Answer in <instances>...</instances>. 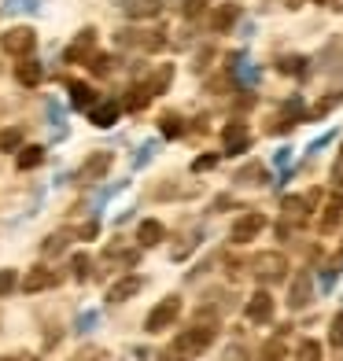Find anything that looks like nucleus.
Segmentation results:
<instances>
[{"mask_svg":"<svg viewBox=\"0 0 343 361\" xmlns=\"http://www.w3.org/2000/svg\"><path fill=\"white\" fill-rule=\"evenodd\" d=\"M310 291H314V281H310V273H299L296 281H291V291H288V306L291 310H303L310 302Z\"/></svg>","mask_w":343,"mask_h":361,"instance_id":"obj_11","label":"nucleus"},{"mask_svg":"<svg viewBox=\"0 0 343 361\" xmlns=\"http://www.w3.org/2000/svg\"><path fill=\"white\" fill-rule=\"evenodd\" d=\"M277 67H281L284 74H303V71H306V59H303V56H284Z\"/></svg>","mask_w":343,"mask_h":361,"instance_id":"obj_30","label":"nucleus"},{"mask_svg":"<svg viewBox=\"0 0 343 361\" xmlns=\"http://www.w3.org/2000/svg\"><path fill=\"white\" fill-rule=\"evenodd\" d=\"M92 71L96 74H107L111 71V56H92Z\"/></svg>","mask_w":343,"mask_h":361,"instance_id":"obj_36","label":"nucleus"},{"mask_svg":"<svg viewBox=\"0 0 343 361\" xmlns=\"http://www.w3.org/2000/svg\"><path fill=\"white\" fill-rule=\"evenodd\" d=\"M329 343H332V347H343V310H339V314H336V321H332Z\"/></svg>","mask_w":343,"mask_h":361,"instance_id":"obj_33","label":"nucleus"},{"mask_svg":"<svg viewBox=\"0 0 343 361\" xmlns=\"http://www.w3.org/2000/svg\"><path fill=\"white\" fill-rule=\"evenodd\" d=\"M236 19H240V4H222L210 15V30H215V34H229V30L236 26Z\"/></svg>","mask_w":343,"mask_h":361,"instance_id":"obj_13","label":"nucleus"},{"mask_svg":"<svg viewBox=\"0 0 343 361\" xmlns=\"http://www.w3.org/2000/svg\"><path fill=\"white\" fill-rule=\"evenodd\" d=\"M251 269L258 281H266V284H277V281H284V269H288V258L281 251H263V255H255L251 258Z\"/></svg>","mask_w":343,"mask_h":361,"instance_id":"obj_2","label":"nucleus"},{"mask_svg":"<svg viewBox=\"0 0 343 361\" xmlns=\"http://www.w3.org/2000/svg\"><path fill=\"white\" fill-rule=\"evenodd\" d=\"M248 321H255V324H266L270 317H273V295L270 291H255L251 299H248Z\"/></svg>","mask_w":343,"mask_h":361,"instance_id":"obj_9","label":"nucleus"},{"mask_svg":"<svg viewBox=\"0 0 343 361\" xmlns=\"http://www.w3.org/2000/svg\"><path fill=\"white\" fill-rule=\"evenodd\" d=\"M167 0H126V15H133V19H152V15L162 11Z\"/></svg>","mask_w":343,"mask_h":361,"instance_id":"obj_15","label":"nucleus"},{"mask_svg":"<svg viewBox=\"0 0 343 361\" xmlns=\"http://www.w3.org/2000/svg\"><path fill=\"white\" fill-rule=\"evenodd\" d=\"M296 361H321V343L318 339H303L299 350H296Z\"/></svg>","mask_w":343,"mask_h":361,"instance_id":"obj_25","label":"nucleus"},{"mask_svg":"<svg viewBox=\"0 0 343 361\" xmlns=\"http://www.w3.org/2000/svg\"><path fill=\"white\" fill-rule=\"evenodd\" d=\"M185 133V122L177 114H162V137H181Z\"/></svg>","mask_w":343,"mask_h":361,"instance_id":"obj_27","label":"nucleus"},{"mask_svg":"<svg viewBox=\"0 0 343 361\" xmlns=\"http://www.w3.org/2000/svg\"><path fill=\"white\" fill-rule=\"evenodd\" d=\"M207 4H210V0H185V15H188V19H195V15H200Z\"/></svg>","mask_w":343,"mask_h":361,"instance_id":"obj_35","label":"nucleus"},{"mask_svg":"<svg viewBox=\"0 0 343 361\" xmlns=\"http://www.w3.org/2000/svg\"><path fill=\"white\" fill-rule=\"evenodd\" d=\"M78 361H100V350H92V347H89V350H81Z\"/></svg>","mask_w":343,"mask_h":361,"instance_id":"obj_38","label":"nucleus"},{"mask_svg":"<svg viewBox=\"0 0 343 361\" xmlns=\"http://www.w3.org/2000/svg\"><path fill=\"white\" fill-rule=\"evenodd\" d=\"M15 288H19V276H15V269H0V299H8Z\"/></svg>","mask_w":343,"mask_h":361,"instance_id":"obj_28","label":"nucleus"},{"mask_svg":"<svg viewBox=\"0 0 343 361\" xmlns=\"http://www.w3.org/2000/svg\"><path fill=\"white\" fill-rule=\"evenodd\" d=\"M266 166H263V162H248V166H243L240 173H236V180H240V185H266Z\"/></svg>","mask_w":343,"mask_h":361,"instance_id":"obj_22","label":"nucleus"},{"mask_svg":"<svg viewBox=\"0 0 343 361\" xmlns=\"http://www.w3.org/2000/svg\"><path fill=\"white\" fill-rule=\"evenodd\" d=\"M177 317H181V299H177V295H170V299H162L152 314H148L144 328H148V332H167Z\"/></svg>","mask_w":343,"mask_h":361,"instance_id":"obj_3","label":"nucleus"},{"mask_svg":"<svg viewBox=\"0 0 343 361\" xmlns=\"http://www.w3.org/2000/svg\"><path fill=\"white\" fill-rule=\"evenodd\" d=\"M140 288H144L140 276H122L119 284H111V288H107V302H126V299H133Z\"/></svg>","mask_w":343,"mask_h":361,"instance_id":"obj_12","label":"nucleus"},{"mask_svg":"<svg viewBox=\"0 0 343 361\" xmlns=\"http://www.w3.org/2000/svg\"><path fill=\"white\" fill-rule=\"evenodd\" d=\"M148 100H152V89L148 85H133V89H129V96H126V107L129 111H140V107H148Z\"/></svg>","mask_w":343,"mask_h":361,"instance_id":"obj_24","label":"nucleus"},{"mask_svg":"<svg viewBox=\"0 0 343 361\" xmlns=\"http://www.w3.org/2000/svg\"><path fill=\"white\" fill-rule=\"evenodd\" d=\"M92 44H96V34L92 30H85V34H81L71 48H67V63H78V59H85L89 52H92Z\"/></svg>","mask_w":343,"mask_h":361,"instance_id":"obj_19","label":"nucleus"},{"mask_svg":"<svg viewBox=\"0 0 343 361\" xmlns=\"http://www.w3.org/2000/svg\"><path fill=\"white\" fill-rule=\"evenodd\" d=\"M67 240H71L67 233H52V236L44 240V255H59L63 247H67Z\"/></svg>","mask_w":343,"mask_h":361,"instance_id":"obj_32","label":"nucleus"},{"mask_svg":"<svg viewBox=\"0 0 343 361\" xmlns=\"http://www.w3.org/2000/svg\"><path fill=\"white\" fill-rule=\"evenodd\" d=\"M218 328L215 324H195V328H185L181 336H177L167 350H162V361H192L200 350H207L210 343H215Z\"/></svg>","mask_w":343,"mask_h":361,"instance_id":"obj_1","label":"nucleus"},{"mask_svg":"<svg viewBox=\"0 0 343 361\" xmlns=\"http://www.w3.org/2000/svg\"><path fill=\"white\" fill-rule=\"evenodd\" d=\"M339 218H343V200L332 195L329 207H325V214H321V233H332V228L339 225Z\"/></svg>","mask_w":343,"mask_h":361,"instance_id":"obj_21","label":"nucleus"},{"mask_svg":"<svg viewBox=\"0 0 343 361\" xmlns=\"http://www.w3.org/2000/svg\"><path fill=\"white\" fill-rule=\"evenodd\" d=\"M218 166V155H200L192 162V173H203V170H215Z\"/></svg>","mask_w":343,"mask_h":361,"instance_id":"obj_34","label":"nucleus"},{"mask_svg":"<svg viewBox=\"0 0 343 361\" xmlns=\"http://www.w3.org/2000/svg\"><path fill=\"white\" fill-rule=\"evenodd\" d=\"M41 162H44V147H37V144L19 147V155H15V166L19 170H34V166H41Z\"/></svg>","mask_w":343,"mask_h":361,"instance_id":"obj_18","label":"nucleus"},{"mask_svg":"<svg viewBox=\"0 0 343 361\" xmlns=\"http://www.w3.org/2000/svg\"><path fill=\"white\" fill-rule=\"evenodd\" d=\"M222 144H225V152H229V155H240V152H248V147H251L248 122H229V126L222 129Z\"/></svg>","mask_w":343,"mask_h":361,"instance_id":"obj_6","label":"nucleus"},{"mask_svg":"<svg viewBox=\"0 0 343 361\" xmlns=\"http://www.w3.org/2000/svg\"><path fill=\"white\" fill-rule=\"evenodd\" d=\"M59 284V276H56V269H48V266H34L26 276H23V291L26 295H37V291H44V288H56Z\"/></svg>","mask_w":343,"mask_h":361,"instance_id":"obj_7","label":"nucleus"},{"mask_svg":"<svg viewBox=\"0 0 343 361\" xmlns=\"http://www.w3.org/2000/svg\"><path fill=\"white\" fill-rule=\"evenodd\" d=\"M343 104V92H332V96H325V100H318V107H314V118H321V114H329L332 107H339Z\"/></svg>","mask_w":343,"mask_h":361,"instance_id":"obj_31","label":"nucleus"},{"mask_svg":"<svg viewBox=\"0 0 343 361\" xmlns=\"http://www.w3.org/2000/svg\"><path fill=\"white\" fill-rule=\"evenodd\" d=\"M78 236H81V240H89V236H96V221H89V225H81V228H78Z\"/></svg>","mask_w":343,"mask_h":361,"instance_id":"obj_37","label":"nucleus"},{"mask_svg":"<svg viewBox=\"0 0 343 361\" xmlns=\"http://www.w3.org/2000/svg\"><path fill=\"white\" fill-rule=\"evenodd\" d=\"M266 228V214H258V210H248L243 218H236L233 221V233H229V240L233 243H248V240H255L258 233Z\"/></svg>","mask_w":343,"mask_h":361,"instance_id":"obj_5","label":"nucleus"},{"mask_svg":"<svg viewBox=\"0 0 343 361\" xmlns=\"http://www.w3.org/2000/svg\"><path fill=\"white\" fill-rule=\"evenodd\" d=\"M167 236V228H162V221H140V228H137V243L140 247H155V243Z\"/></svg>","mask_w":343,"mask_h":361,"instance_id":"obj_16","label":"nucleus"},{"mask_svg":"<svg viewBox=\"0 0 343 361\" xmlns=\"http://www.w3.org/2000/svg\"><path fill=\"white\" fill-rule=\"evenodd\" d=\"M34 44H37V34L30 26H15V30H8L4 37H0V48H4L8 56H30L34 52Z\"/></svg>","mask_w":343,"mask_h":361,"instance_id":"obj_4","label":"nucleus"},{"mask_svg":"<svg viewBox=\"0 0 343 361\" xmlns=\"http://www.w3.org/2000/svg\"><path fill=\"white\" fill-rule=\"evenodd\" d=\"M96 100H100V96H96V89L85 85V81H74V85H71V104H74L78 111H89Z\"/></svg>","mask_w":343,"mask_h":361,"instance_id":"obj_17","label":"nucleus"},{"mask_svg":"<svg viewBox=\"0 0 343 361\" xmlns=\"http://www.w3.org/2000/svg\"><path fill=\"white\" fill-rule=\"evenodd\" d=\"M26 140V129L23 126H8V129H0V152H19Z\"/></svg>","mask_w":343,"mask_h":361,"instance_id":"obj_20","label":"nucleus"},{"mask_svg":"<svg viewBox=\"0 0 343 361\" xmlns=\"http://www.w3.org/2000/svg\"><path fill=\"white\" fill-rule=\"evenodd\" d=\"M288 354H284V343L281 339H270V343H263V361H284Z\"/></svg>","mask_w":343,"mask_h":361,"instance_id":"obj_26","label":"nucleus"},{"mask_svg":"<svg viewBox=\"0 0 343 361\" xmlns=\"http://www.w3.org/2000/svg\"><path fill=\"white\" fill-rule=\"evenodd\" d=\"M111 162H114V155H111V152H92L85 162H81L78 177H81V180H100V177L111 170Z\"/></svg>","mask_w":343,"mask_h":361,"instance_id":"obj_8","label":"nucleus"},{"mask_svg":"<svg viewBox=\"0 0 343 361\" xmlns=\"http://www.w3.org/2000/svg\"><path fill=\"white\" fill-rule=\"evenodd\" d=\"M15 78H19L23 85H30V89H34V85H41V78H44V67H41L37 59H23L19 67H15Z\"/></svg>","mask_w":343,"mask_h":361,"instance_id":"obj_14","label":"nucleus"},{"mask_svg":"<svg viewBox=\"0 0 343 361\" xmlns=\"http://www.w3.org/2000/svg\"><path fill=\"white\" fill-rule=\"evenodd\" d=\"M174 81V63H162V67L152 74V81H148V89H152V96H159V92H167V85Z\"/></svg>","mask_w":343,"mask_h":361,"instance_id":"obj_23","label":"nucleus"},{"mask_svg":"<svg viewBox=\"0 0 343 361\" xmlns=\"http://www.w3.org/2000/svg\"><path fill=\"white\" fill-rule=\"evenodd\" d=\"M119 104H114V100H96L92 107H89V122L92 126H100V129H107V126H114V122H119Z\"/></svg>","mask_w":343,"mask_h":361,"instance_id":"obj_10","label":"nucleus"},{"mask_svg":"<svg viewBox=\"0 0 343 361\" xmlns=\"http://www.w3.org/2000/svg\"><path fill=\"white\" fill-rule=\"evenodd\" d=\"M89 266H92L89 255H74V258H71V273H74V281H85V276H89Z\"/></svg>","mask_w":343,"mask_h":361,"instance_id":"obj_29","label":"nucleus"}]
</instances>
